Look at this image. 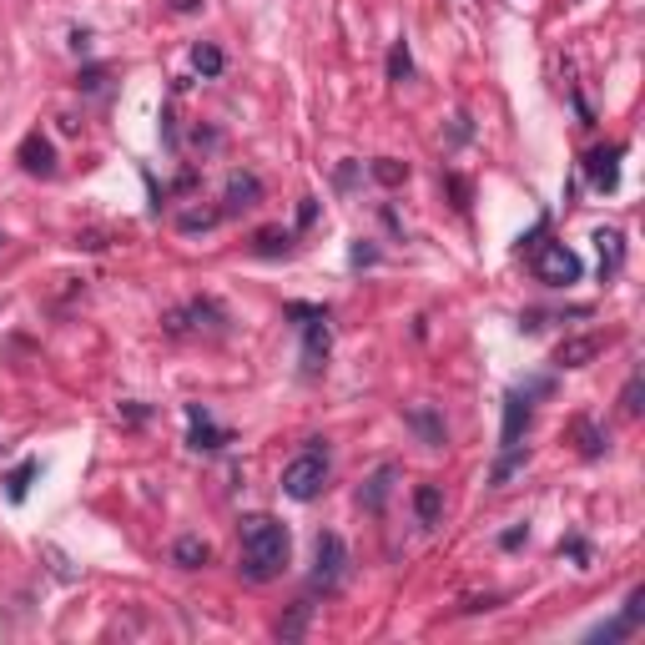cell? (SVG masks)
Listing matches in <instances>:
<instances>
[{
  "label": "cell",
  "mask_w": 645,
  "mask_h": 645,
  "mask_svg": "<svg viewBox=\"0 0 645 645\" xmlns=\"http://www.w3.org/2000/svg\"><path fill=\"white\" fill-rule=\"evenodd\" d=\"M288 550H293V540L273 514H247L242 520V575L252 585L278 580L283 565H288Z\"/></svg>",
  "instance_id": "obj_1"
},
{
  "label": "cell",
  "mask_w": 645,
  "mask_h": 645,
  "mask_svg": "<svg viewBox=\"0 0 645 645\" xmlns=\"http://www.w3.org/2000/svg\"><path fill=\"white\" fill-rule=\"evenodd\" d=\"M323 484H328V449L308 444V449L283 469V494H288V499H298V504H308V499H318V494H323Z\"/></svg>",
  "instance_id": "obj_2"
},
{
  "label": "cell",
  "mask_w": 645,
  "mask_h": 645,
  "mask_svg": "<svg viewBox=\"0 0 645 645\" xmlns=\"http://www.w3.org/2000/svg\"><path fill=\"white\" fill-rule=\"evenodd\" d=\"M535 278L550 288H570V283H580V257L565 242H540L535 247Z\"/></svg>",
  "instance_id": "obj_3"
},
{
  "label": "cell",
  "mask_w": 645,
  "mask_h": 645,
  "mask_svg": "<svg viewBox=\"0 0 645 645\" xmlns=\"http://www.w3.org/2000/svg\"><path fill=\"white\" fill-rule=\"evenodd\" d=\"M343 580H348V545H343V535H318V565H313V585L323 590V595H333V590H343Z\"/></svg>",
  "instance_id": "obj_4"
},
{
  "label": "cell",
  "mask_w": 645,
  "mask_h": 645,
  "mask_svg": "<svg viewBox=\"0 0 645 645\" xmlns=\"http://www.w3.org/2000/svg\"><path fill=\"white\" fill-rule=\"evenodd\" d=\"M308 323H303V368L308 373H318L323 363H328V348H333V338H328V323H323V313H308V308H298Z\"/></svg>",
  "instance_id": "obj_5"
},
{
  "label": "cell",
  "mask_w": 645,
  "mask_h": 645,
  "mask_svg": "<svg viewBox=\"0 0 645 645\" xmlns=\"http://www.w3.org/2000/svg\"><path fill=\"white\" fill-rule=\"evenodd\" d=\"M640 620H645V590H630V600H625V610H620V620H610V625H600L590 640H620V635H635L640 630Z\"/></svg>",
  "instance_id": "obj_6"
},
{
  "label": "cell",
  "mask_w": 645,
  "mask_h": 645,
  "mask_svg": "<svg viewBox=\"0 0 645 645\" xmlns=\"http://www.w3.org/2000/svg\"><path fill=\"white\" fill-rule=\"evenodd\" d=\"M21 167H26L31 177H51V172H56V147H51L41 132H31V137L21 142Z\"/></svg>",
  "instance_id": "obj_7"
},
{
  "label": "cell",
  "mask_w": 645,
  "mask_h": 645,
  "mask_svg": "<svg viewBox=\"0 0 645 645\" xmlns=\"http://www.w3.org/2000/svg\"><path fill=\"white\" fill-rule=\"evenodd\" d=\"M615 147H600V152H590L585 157V177H590V187H600V192H615V182H620V167H615Z\"/></svg>",
  "instance_id": "obj_8"
},
{
  "label": "cell",
  "mask_w": 645,
  "mask_h": 645,
  "mask_svg": "<svg viewBox=\"0 0 645 645\" xmlns=\"http://www.w3.org/2000/svg\"><path fill=\"white\" fill-rule=\"evenodd\" d=\"M600 348H605V338H600V333H585V338H565V343L555 348V363H560V368H585V363H590V358H595Z\"/></svg>",
  "instance_id": "obj_9"
},
{
  "label": "cell",
  "mask_w": 645,
  "mask_h": 645,
  "mask_svg": "<svg viewBox=\"0 0 645 645\" xmlns=\"http://www.w3.org/2000/svg\"><path fill=\"white\" fill-rule=\"evenodd\" d=\"M187 419H192V434H187V444H192V449H222V444H227V429H217V424L207 419V409H197V404H192V409H187Z\"/></svg>",
  "instance_id": "obj_10"
},
{
  "label": "cell",
  "mask_w": 645,
  "mask_h": 645,
  "mask_svg": "<svg viewBox=\"0 0 645 645\" xmlns=\"http://www.w3.org/2000/svg\"><path fill=\"white\" fill-rule=\"evenodd\" d=\"M172 560H177L182 570H202V565L212 560V545H207L202 535H182V540L172 545Z\"/></svg>",
  "instance_id": "obj_11"
},
{
  "label": "cell",
  "mask_w": 645,
  "mask_h": 645,
  "mask_svg": "<svg viewBox=\"0 0 645 645\" xmlns=\"http://www.w3.org/2000/svg\"><path fill=\"white\" fill-rule=\"evenodd\" d=\"M530 424V399H520V394H509L504 399V444L514 449L520 444V429Z\"/></svg>",
  "instance_id": "obj_12"
},
{
  "label": "cell",
  "mask_w": 645,
  "mask_h": 645,
  "mask_svg": "<svg viewBox=\"0 0 645 645\" xmlns=\"http://www.w3.org/2000/svg\"><path fill=\"white\" fill-rule=\"evenodd\" d=\"M257 197H263V187H257V177L237 172V177L227 182V212H237V207H252Z\"/></svg>",
  "instance_id": "obj_13"
},
{
  "label": "cell",
  "mask_w": 645,
  "mask_h": 645,
  "mask_svg": "<svg viewBox=\"0 0 645 645\" xmlns=\"http://www.w3.org/2000/svg\"><path fill=\"white\" fill-rule=\"evenodd\" d=\"M414 509H419V520H424V525H439V514H444V494H439V484H419V489H414Z\"/></svg>",
  "instance_id": "obj_14"
},
{
  "label": "cell",
  "mask_w": 645,
  "mask_h": 645,
  "mask_svg": "<svg viewBox=\"0 0 645 645\" xmlns=\"http://www.w3.org/2000/svg\"><path fill=\"white\" fill-rule=\"evenodd\" d=\"M595 242H600V273H615V268H620V257H625L620 232H595Z\"/></svg>",
  "instance_id": "obj_15"
},
{
  "label": "cell",
  "mask_w": 645,
  "mask_h": 645,
  "mask_svg": "<svg viewBox=\"0 0 645 645\" xmlns=\"http://www.w3.org/2000/svg\"><path fill=\"white\" fill-rule=\"evenodd\" d=\"M409 424L424 434V444H429V449H439V444H444V424H439L429 409H414V414H409Z\"/></svg>",
  "instance_id": "obj_16"
},
{
  "label": "cell",
  "mask_w": 645,
  "mask_h": 645,
  "mask_svg": "<svg viewBox=\"0 0 645 645\" xmlns=\"http://www.w3.org/2000/svg\"><path fill=\"white\" fill-rule=\"evenodd\" d=\"M192 66H197L202 76H217V71H222V51H217V46H197V51H192Z\"/></svg>",
  "instance_id": "obj_17"
},
{
  "label": "cell",
  "mask_w": 645,
  "mask_h": 645,
  "mask_svg": "<svg viewBox=\"0 0 645 645\" xmlns=\"http://www.w3.org/2000/svg\"><path fill=\"white\" fill-rule=\"evenodd\" d=\"M409 71H414V61H409V46L399 41V46L389 51V81H409Z\"/></svg>",
  "instance_id": "obj_18"
},
{
  "label": "cell",
  "mask_w": 645,
  "mask_h": 645,
  "mask_svg": "<svg viewBox=\"0 0 645 645\" xmlns=\"http://www.w3.org/2000/svg\"><path fill=\"white\" fill-rule=\"evenodd\" d=\"M31 474H36V459H26V464H21V469H16V474H11V479H6V484H11V489H6V494H11V499H16V504H21V499H26V484H31Z\"/></svg>",
  "instance_id": "obj_19"
},
{
  "label": "cell",
  "mask_w": 645,
  "mask_h": 645,
  "mask_svg": "<svg viewBox=\"0 0 645 645\" xmlns=\"http://www.w3.org/2000/svg\"><path fill=\"white\" fill-rule=\"evenodd\" d=\"M373 177L394 187V182H404V177H409V167H399V162H389V157H378V162H373Z\"/></svg>",
  "instance_id": "obj_20"
},
{
  "label": "cell",
  "mask_w": 645,
  "mask_h": 645,
  "mask_svg": "<svg viewBox=\"0 0 645 645\" xmlns=\"http://www.w3.org/2000/svg\"><path fill=\"white\" fill-rule=\"evenodd\" d=\"M620 409H625V414H630V419H635V414H640V373H635V378H630V383H625V394H620Z\"/></svg>",
  "instance_id": "obj_21"
},
{
  "label": "cell",
  "mask_w": 645,
  "mask_h": 645,
  "mask_svg": "<svg viewBox=\"0 0 645 645\" xmlns=\"http://www.w3.org/2000/svg\"><path fill=\"white\" fill-rule=\"evenodd\" d=\"M303 620H308V605H298V610L278 625V635H298V630H303Z\"/></svg>",
  "instance_id": "obj_22"
},
{
  "label": "cell",
  "mask_w": 645,
  "mask_h": 645,
  "mask_svg": "<svg viewBox=\"0 0 645 645\" xmlns=\"http://www.w3.org/2000/svg\"><path fill=\"white\" fill-rule=\"evenodd\" d=\"M202 0H172V11H197Z\"/></svg>",
  "instance_id": "obj_23"
},
{
  "label": "cell",
  "mask_w": 645,
  "mask_h": 645,
  "mask_svg": "<svg viewBox=\"0 0 645 645\" xmlns=\"http://www.w3.org/2000/svg\"><path fill=\"white\" fill-rule=\"evenodd\" d=\"M0 242H6V237H0Z\"/></svg>",
  "instance_id": "obj_24"
}]
</instances>
